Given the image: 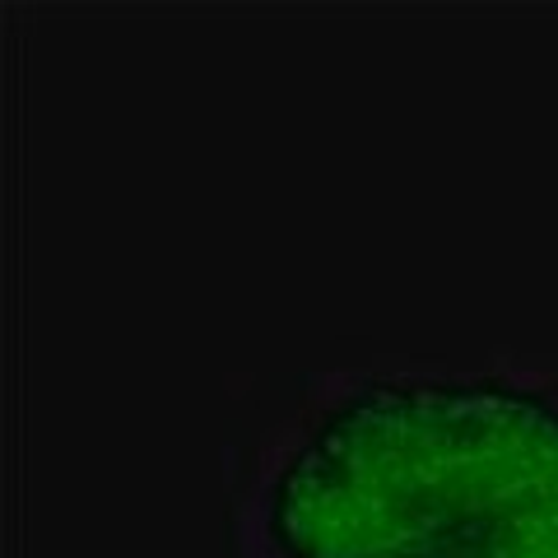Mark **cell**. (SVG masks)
<instances>
[{
	"label": "cell",
	"instance_id": "cell-1",
	"mask_svg": "<svg viewBox=\"0 0 558 558\" xmlns=\"http://www.w3.org/2000/svg\"><path fill=\"white\" fill-rule=\"evenodd\" d=\"M289 558H558V405L508 381H373L270 488Z\"/></svg>",
	"mask_w": 558,
	"mask_h": 558
}]
</instances>
